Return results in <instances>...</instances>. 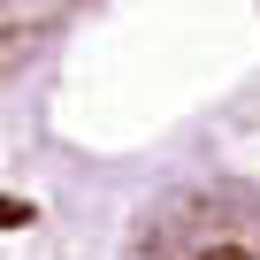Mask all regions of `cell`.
<instances>
[{"label":"cell","instance_id":"cell-1","mask_svg":"<svg viewBox=\"0 0 260 260\" xmlns=\"http://www.w3.org/2000/svg\"><path fill=\"white\" fill-rule=\"evenodd\" d=\"M130 260H260V191L245 184H191L138 214Z\"/></svg>","mask_w":260,"mask_h":260},{"label":"cell","instance_id":"cell-2","mask_svg":"<svg viewBox=\"0 0 260 260\" xmlns=\"http://www.w3.org/2000/svg\"><path fill=\"white\" fill-rule=\"evenodd\" d=\"M84 8V0H8V46L23 54V46H39L46 31H61L69 16Z\"/></svg>","mask_w":260,"mask_h":260}]
</instances>
